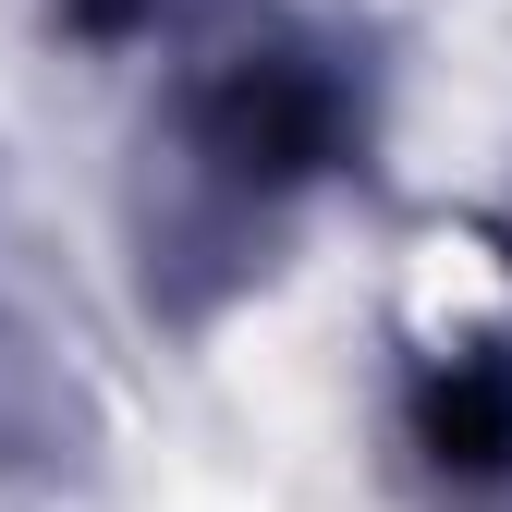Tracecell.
<instances>
[{
  "instance_id": "obj_1",
  "label": "cell",
  "mask_w": 512,
  "mask_h": 512,
  "mask_svg": "<svg viewBox=\"0 0 512 512\" xmlns=\"http://www.w3.org/2000/svg\"><path fill=\"white\" fill-rule=\"evenodd\" d=\"M391 86L342 13L305 0H208L159 37V74L122 147V256L159 330L220 317L293 269L317 208L378 171Z\"/></svg>"
},
{
  "instance_id": "obj_2",
  "label": "cell",
  "mask_w": 512,
  "mask_h": 512,
  "mask_svg": "<svg viewBox=\"0 0 512 512\" xmlns=\"http://www.w3.org/2000/svg\"><path fill=\"white\" fill-rule=\"evenodd\" d=\"M391 464L427 512H512V317H427L391 354Z\"/></svg>"
},
{
  "instance_id": "obj_3",
  "label": "cell",
  "mask_w": 512,
  "mask_h": 512,
  "mask_svg": "<svg viewBox=\"0 0 512 512\" xmlns=\"http://www.w3.org/2000/svg\"><path fill=\"white\" fill-rule=\"evenodd\" d=\"M208 0H49V25L74 37V49H147L171 25H196Z\"/></svg>"
}]
</instances>
